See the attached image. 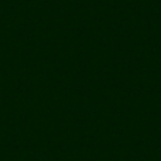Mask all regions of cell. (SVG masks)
<instances>
[]
</instances>
